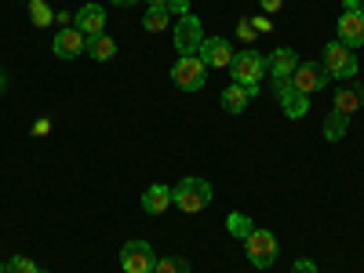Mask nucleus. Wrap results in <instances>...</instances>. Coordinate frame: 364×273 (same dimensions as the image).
Here are the masks:
<instances>
[{
	"mask_svg": "<svg viewBox=\"0 0 364 273\" xmlns=\"http://www.w3.org/2000/svg\"><path fill=\"white\" fill-rule=\"evenodd\" d=\"M266 70H269V58L259 55V51H237L233 63H230L233 84H245V87L252 91V99L259 95V80L266 77Z\"/></svg>",
	"mask_w": 364,
	"mask_h": 273,
	"instance_id": "obj_1",
	"label": "nucleus"
},
{
	"mask_svg": "<svg viewBox=\"0 0 364 273\" xmlns=\"http://www.w3.org/2000/svg\"><path fill=\"white\" fill-rule=\"evenodd\" d=\"M171 204L178 211H186V215H197V211H204L211 204V182L197 178V175L182 178L178 186H171Z\"/></svg>",
	"mask_w": 364,
	"mask_h": 273,
	"instance_id": "obj_2",
	"label": "nucleus"
},
{
	"mask_svg": "<svg viewBox=\"0 0 364 273\" xmlns=\"http://www.w3.org/2000/svg\"><path fill=\"white\" fill-rule=\"evenodd\" d=\"M336 29H339V44H346L350 51H357L364 44V4L360 0H346Z\"/></svg>",
	"mask_w": 364,
	"mask_h": 273,
	"instance_id": "obj_3",
	"label": "nucleus"
},
{
	"mask_svg": "<svg viewBox=\"0 0 364 273\" xmlns=\"http://www.w3.org/2000/svg\"><path fill=\"white\" fill-rule=\"evenodd\" d=\"M321 66L328 70V77H336V80H353V77H357V51H350V48L339 44V41H331V44L324 48Z\"/></svg>",
	"mask_w": 364,
	"mask_h": 273,
	"instance_id": "obj_4",
	"label": "nucleus"
},
{
	"mask_svg": "<svg viewBox=\"0 0 364 273\" xmlns=\"http://www.w3.org/2000/svg\"><path fill=\"white\" fill-rule=\"evenodd\" d=\"M245 252H248V262L255 269H269L273 262H277V237H273L269 230H252V237L245 240Z\"/></svg>",
	"mask_w": 364,
	"mask_h": 273,
	"instance_id": "obj_5",
	"label": "nucleus"
},
{
	"mask_svg": "<svg viewBox=\"0 0 364 273\" xmlns=\"http://www.w3.org/2000/svg\"><path fill=\"white\" fill-rule=\"evenodd\" d=\"M171 80L182 91H200L204 80H208V66L200 63L197 55H178V63L171 66Z\"/></svg>",
	"mask_w": 364,
	"mask_h": 273,
	"instance_id": "obj_6",
	"label": "nucleus"
},
{
	"mask_svg": "<svg viewBox=\"0 0 364 273\" xmlns=\"http://www.w3.org/2000/svg\"><path fill=\"white\" fill-rule=\"evenodd\" d=\"M171 37H175V51H178V55H197L200 44H204L200 18H197V15H182V18H175Z\"/></svg>",
	"mask_w": 364,
	"mask_h": 273,
	"instance_id": "obj_7",
	"label": "nucleus"
},
{
	"mask_svg": "<svg viewBox=\"0 0 364 273\" xmlns=\"http://www.w3.org/2000/svg\"><path fill=\"white\" fill-rule=\"evenodd\" d=\"M154 266H157V255L146 240H128L120 248V269L124 273H154Z\"/></svg>",
	"mask_w": 364,
	"mask_h": 273,
	"instance_id": "obj_8",
	"label": "nucleus"
},
{
	"mask_svg": "<svg viewBox=\"0 0 364 273\" xmlns=\"http://www.w3.org/2000/svg\"><path fill=\"white\" fill-rule=\"evenodd\" d=\"M233 55H237V51L230 48L226 37H204V44H200V51H197V58H200L208 70H230Z\"/></svg>",
	"mask_w": 364,
	"mask_h": 273,
	"instance_id": "obj_9",
	"label": "nucleus"
},
{
	"mask_svg": "<svg viewBox=\"0 0 364 273\" xmlns=\"http://www.w3.org/2000/svg\"><path fill=\"white\" fill-rule=\"evenodd\" d=\"M291 87L302 91V95H314V91L328 87V70L321 63H299L291 73Z\"/></svg>",
	"mask_w": 364,
	"mask_h": 273,
	"instance_id": "obj_10",
	"label": "nucleus"
},
{
	"mask_svg": "<svg viewBox=\"0 0 364 273\" xmlns=\"http://www.w3.org/2000/svg\"><path fill=\"white\" fill-rule=\"evenodd\" d=\"M84 48H87V37L80 33L77 26H63L55 33V41H51V51L58 58H66V63H70V58H77V55H84Z\"/></svg>",
	"mask_w": 364,
	"mask_h": 273,
	"instance_id": "obj_11",
	"label": "nucleus"
},
{
	"mask_svg": "<svg viewBox=\"0 0 364 273\" xmlns=\"http://www.w3.org/2000/svg\"><path fill=\"white\" fill-rule=\"evenodd\" d=\"M73 26L80 29L84 37H99V33H106V8H102V4H84V8L73 15Z\"/></svg>",
	"mask_w": 364,
	"mask_h": 273,
	"instance_id": "obj_12",
	"label": "nucleus"
},
{
	"mask_svg": "<svg viewBox=\"0 0 364 273\" xmlns=\"http://www.w3.org/2000/svg\"><path fill=\"white\" fill-rule=\"evenodd\" d=\"M360 106H364V87H360V84H343V87L336 91V102H331V109H339V113H346V117H353Z\"/></svg>",
	"mask_w": 364,
	"mask_h": 273,
	"instance_id": "obj_13",
	"label": "nucleus"
},
{
	"mask_svg": "<svg viewBox=\"0 0 364 273\" xmlns=\"http://www.w3.org/2000/svg\"><path fill=\"white\" fill-rule=\"evenodd\" d=\"M295 66H299V55H295L291 48H277V51L269 55V73H273V80H291Z\"/></svg>",
	"mask_w": 364,
	"mask_h": 273,
	"instance_id": "obj_14",
	"label": "nucleus"
},
{
	"mask_svg": "<svg viewBox=\"0 0 364 273\" xmlns=\"http://www.w3.org/2000/svg\"><path fill=\"white\" fill-rule=\"evenodd\" d=\"M281 109H284V117L288 120H302L310 113V95H302V91H295V87H288V91H281Z\"/></svg>",
	"mask_w": 364,
	"mask_h": 273,
	"instance_id": "obj_15",
	"label": "nucleus"
},
{
	"mask_svg": "<svg viewBox=\"0 0 364 273\" xmlns=\"http://www.w3.org/2000/svg\"><path fill=\"white\" fill-rule=\"evenodd\" d=\"M168 208H171V190L161 186V182H154V186L142 193V211L146 215H161V211H168Z\"/></svg>",
	"mask_w": 364,
	"mask_h": 273,
	"instance_id": "obj_16",
	"label": "nucleus"
},
{
	"mask_svg": "<svg viewBox=\"0 0 364 273\" xmlns=\"http://www.w3.org/2000/svg\"><path fill=\"white\" fill-rule=\"evenodd\" d=\"M219 102H223L226 113H245L248 102H252V91H248L245 84H230V87L223 91V99H219Z\"/></svg>",
	"mask_w": 364,
	"mask_h": 273,
	"instance_id": "obj_17",
	"label": "nucleus"
},
{
	"mask_svg": "<svg viewBox=\"0 0 364 273\" xmlns=\"http://www.w3.org/2000/svg\"><path fill=\"white\" fill-rule=\"evenodd\" d=\"M84 55H91V58H95V63H109V58L117 55V41H113L109 33L87 37V48H84Z\"/></svg>",
	"mask_w": 364,
	"mask_h": 273,
	"instance_id": "obj_18",
	"label": "nucleus"
},
{
	"mask_svg": "<svg viewBox=\"0 0 364 273\" xmlns=\"http://www.w3.org/2000/svg\"><path fill=\"white\" fill-rule=\"evenodd\" d=\"M346 132H350V117H346V113H339V109H328V120H324V139H328V142H339V139H346Z\"/></svg>",
	"mask_w": 364,
	"mask_h": 273,
	"instance_id": "obj_19",
	"label": "nucleus"
},
{
	"mask_svg": "<svg viewBox=\"0 0 364 273\" xmlns=\"http://www.w3.org/2000/svg\"><path fill=\"white\" fill-rule=\"evenodd\" d=\"M226 230H230L233 240H248L252 230H255V223L248 215H240V211H230V215H226Z\"/></svg>",
	"mask_w": 364,
	"mask_h": 273,
	"instance_id": "obj_20",
	"label": "nucleus"
},
{
	"mask_svg": "<svg viewBox=\"0 0 364 273\" xmlns=\"http://www.w3.org/2000/svg\"><path fill=\"white\" fill-rule=\"evenodd\" d=\"M168 26H171L168 8H149L146 18H142V29H146V33H161V29H168Z\"/></svg>",
	"mask_w": 364,
	"mask_h": 273,
	"instance_id": "obj_21",
	"label": "nucleus"
},
{
	"mask_svg": "<svg viewBox=\"0 0 364 273\" xmlns=\"http://www.w3.org/2000/svg\"><path fill=\"white\" fill-rule=\"evenodd\" d=\"M29 18H33V26H37V29L55 22V15H51V8L44 4V0H29Z\"/></svg>",
	"mask_w": 364,
	"mask_h": 273,
	"instance_id": "obj_22",
	"label": "nucleus"
},
{
	"mask_svg": "<svg viewBox=\"0 0 364 273\" xmlns=\"http://www.w3.org/2000/svg\"><path fill=\"white\" fill-rule=\"evenodd\" d=\"M154 273H190V262L186 259H175V255H161Z\"/></svg>",
	"mask_w": 364,
	"mask_h": 273,
	"instance_id": "obj_23",
	"label": "nucleus"
},
{
	"mask_svg": "<svg viewBox=\"0 0 364 273\" xmlns=\"http://www.w3.org/2000/svg\"><path fill=\"white\" fill-rule=\"evenodd\" d=\"M4 269H8V273H44V269H41L33 259H26V255H15V259L4 266Z\"/></svg>",
	"mask_w": 364,
	"mask_h": 273,
	"instance_id": "obj_24",
	"label": "nucleus"
},
{
	"mask_svg": "<svg viewBox=\"0 0 364 273\" xmlns=\"http://www.w3.org/2000/svg\"><path fill=\"white\" fill-rule=\"evenodd\" d=\"M237 37L245 41V44H252V41L259 37V33H255V26H252V18H240V22H237Z\"/></svg>",
	"mask_w": 364,
	"mask_h": 273,
	"instance_id": "obj_25",
	"label": "nucleus"
},
{
	"mask_svg": "<svg viewBox=\"0 0 364 273\" xmlns=\"http://www.w3.org/2000/svg\"><path fill=\"white\" fill-rule=\"evenodd\" d=\"M168 15H171V18L190 15V0H168Z\"/></svg>",
	"mask_w": 364,
	"mask_h": 273,
	"instance_id": "obj_26",
	"label": "nucleus"
},
{
	"mask_svg": "<svg viewBox=\"0 0 364 273\" xmlns=\"http://www.w3.org/2000/svg\"><path fill=\"white\" fill-rule=\"evenodd\" d=\"M252 26H255V33H269V29H273V22H269L266 15H255V18H252Z\"/></svg>",
	"mask_w": 364,
	"mask_h": 273,
	"instance_id": "obj_27",
	"label": "nucleus"
},
{
	"mask_svg": "<svg viewBox=\"0 0 364 273\" xmlns=\"http://www.w3.org/2000/svg\"><path fill=\"white\" fill-rule=\"evenodd\" d=\"M295 273H317L314 259H295Z\"/></svg>",
	"mask_w": 364,
	"mask_h": 273,
	"instance_id": "obj_28",
	"label": "nucleus"
},
{
	"mask_svg": "<svg viewBox=\"0 0 364 273\" xmlns=\"http://www.w3.org/2000/svg\"><path fill=\"white\" fill-rule=\"evenodd\" d=\"M281 4H284V0H262V11L273 15V11H281Z\"/></svg>",
	"mask_w": 364,
	"mask_h": 273,
	"instance_id": "obj_29",
	"label": "nucleus"
},
{
	"mask_svg": "<svg viewBox=\"0 0 364 273\" xmlns=\"http://www.w3.org/2000/svg\"><path fill=\"white\" fill-rule=\"evenodd\" d=\"M113 8H132V4H139V0H109Z\"/></svg>",
	"mask_w": 364,
	"mask_h": 273,
	"instance_id": "obj_30",
	"label": "nucleus"
},
{
	"mask_svg": "<svg viewBox=\"0 0 364 273\" xmlns=\"http://www.w3.org/2000/svg\"><path fill=\"white\" fill-rule=\"evenodd\" d=\"M149 8H168V0H146Z\"/></svg>",
	"mask_w": 364,
	"mask_h": 273,
	"instance_id": "obj_31",
	"label": "nucleus"
},
{
	"mask_svg": "<svg viewBox=\"0 0 364 273\" xmlns=\"http://www.w3.org/2000/svg\"><path fill=\"white\" fill-rule=\"evenodd\" d=\"M0 273H8V269H4V262H0Z\"/></svg>",
	"mask_w": 364,
	"mask_h": 273,
	"instance_id": "obj_32",
	"label": "nucleus"
}]
</instances>
